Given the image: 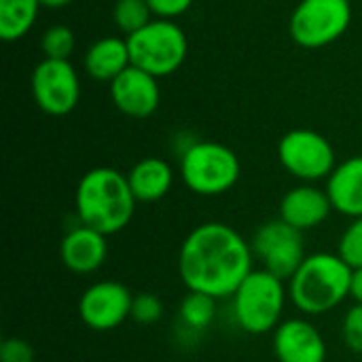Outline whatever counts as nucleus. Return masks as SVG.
Returning a JSON list of instances; mask_svg holds the SVG:
<instances>
[{
	"label": "nucleus",
	"mask_w": 362,
	"mask_h": 362,
	"mask_svg": "<svg viewBox=\"0 0 362 362\" xmlns=\"http://www.w3.org/2000/svg\"><path fill=\"white\" fill-rule=\"evenodd\" d=\"M252 246L225 223L197 225L178 252V276L187 291L231 299L252 272Z\"/></svg>",
	"instance_id": "f257e3e1"
},
{
	"label": "nucleus",
	"mask_w": 362,
	"mask_h": 362,
	"mask_svg": "<svg viewBox=\"0 0 362 362\" xmlns=\"http://www.w3.org/2000/svg\"><path fill=\"white\" fill-rule=\"evenodd\" d=\"M136 197L132 193L127 174L115 168H93L76 185L74 208L81 225L115 235L123 231L136 212Z\"/></svg>",
	"instance_id": "f03ea898"
},
{
	"label": "nucleus",
	"mask_w": 362,
	"mask_h": 362,
	"mask_svg": "<svg viewBox=\"0 0 362 362\" xmlns=\"http://www.w3.org/2000/svg\"><path fill=\"white\" fill-rule=\"evenodd\" d=\"M352 272L337 252L308 255L288 280V297L305 316L329 314L350 297Z\"/></svg>",
	"instance_id": "7ed1b4c3"
},
{
	"label": "nucleus",
	"mask_w": 362,
	"mask_h": 362,
	"mask_svg": "<svg viewBox=\"0 0 362 362\" xmlns=\"http://www.w3.org/2000/svg\"><path fill=\"white\" fill-rule=\"evenodd\" d=\"M233 316L242 331L250 335H265L278 329L286 308L284 280L267 269H252L235 291Z\"/></svg>",
	"instance_id": "20e7f679"
},
{
	"label": "nucleus",
	"mask_w": 362,
	"mask_h": 362,
	"mask_svg": "<svg viewBox=\"0 0 362 362\" xmlns=\"http://www.w3.org/2000/svg\"><path fill=\"white\" fill-rule=\"evenodd\" d=\"M240 172L238 155L221 142H193L180 157V178L195 195L216 197L227 193L238 185Z\"/></svg>",
	"instance_id": "39448f33"
},
{
	"label": "nucleus",
	"mask_w": 362,
	"mask_h": 362,
	"mask_svg": "<svg viewBox=\"0 0 362 362\" xmlns=\"http://www.w3.org/2000/svg\"><path fill=\"white\" fill-rule=\"evenodd\" d=\"M132 66L161 78L174 74L187 59L189 42L182 28L172 19H153L127 36Z\"/></svg>",
	"instance_id": "423d86ee"
},
{
	"label": "nucleus",
	"mask_w": 362,
	"mask_h": 362,
	"mask_svg": "<svg viewBox=\"0 0 362 362\" xmlns=\"http://www.w3.org/2000/svg\"><path fill=\"white\" fill-rule=\"evenodd\" d=\"M352 21L350 0H301L288 21L293 40L303 49H322L339 40Z\"/></svg>",
	"instance_id": "0eeeda50"
},
{
	"label": "nucleus",
	"mask_w": 362,
	"mask_h": 362,
	"mask_svg": "<svg viewBox=\"0 0 362 362\" xmlns=\"http://www.w3.org/2000/svg\"><path fill=\"white\" fill-rule=\"evenodd\" d=\"M278 159L291 176L310 185L329 178L337 168L333 144L322 134L305 127L291 129L280 138Z\"/></svg>",
	"instance_id": "6e6552de"
},
{
	"label": "nucleus",
	"mask_w": 362,
	"mask_h": 362,
	"mask_svg": "<svg viewBox=\"0 0 362 362\" xmlns=\"http://www.w3.org/2000/svg\"><path fill=\"white\" fill-rule=\"evenodd\" d=\"M252 252L263 263V269L288 282L305 261L303 231L291 227L282 218L263 223L252 235Z\"/></svg>",
	"instance_id": "1a4fd4ad"
},
{
	"label": "nucleus",
	"mask_w": 362,
	"mask_h": 362,
	"mask_svg": "<svg viewBox=\"0 0 362 362\" xmlns=\"http://www.w3.org/2000/svg\"><path fill=\"white\" fill-rule=\"evenodd\" d=\"M30 83L36 106L49 117L70 115L81 100V78L70 59L42 57Z\"/></svg>",
	"instance_id": "9d476101"
},
{
	"label": "nucleus",
	"mask_w": 362,
	"mask_h": 362,
	"mask_svg": "<svg viewBox=\"0 0 362 362\" xmlns=\"http://www.w3.org/2000/svg\"><path fill=\"white\" fill-rule=\"evenodd\" d=\"M134 293L115 280H100L87 286L78 299V316L91 331L119 329L132 316Z\"/></svg>",
	"instance_id": "9b49d317"
},
{
	"label": "nucleus",
	"mask_w": 362,
	"mask_h": 362,
	"mask_svg": "<svg viewBox=\"0 0 362 362\" xmlns=\"http://www.w3.org/2000/svg\"><path fill=\"white\" fill-rule=\"evenodd\" d=\"M110 100L119 112L132 119L151 117L161 102V89L157 76L129 66L110 83Z\"/></svg>",
	"instance_id": "f8f14e48"
},
{
	"label": "nucleus",
	"mask_w": 362,
	"mask_h": 362,
	"mask_svg": "<svg viewBox=\"0 0 362 362\" xmlns=\"http://www.w3.org/2000/svg\"><path fill=\"white\" fill-rule=\"evenodd\" d=\"M274 354L278 362H325L327 341L305 318H288L274 331Z\"/></svg>",
	"instance_id": "ddd939ff"
},
{
	"label": "nucleus",
	"mask_w": 362,
	"mask_h": 362,
	"mask_svg": "<svg viewBox=\"0 0 362 362\" xmlns=\"http://www.w3.org/2000/svg\"><path fill=\"white\" fill-rule=\"evenodd\" d=\"M333 212L327 189H318L310 182H303L280 199V218L299 231H310L320 227Z\"/></svg>",
	"instance_id": "4468645a"
},
{
	"label": "nucleus",
	"mask_w": 362,
	"mask_h": 362,
	"mask_svg": "<svg viewBox=\"0 0 362 362\" xmlns=\"http://www.w3.org/2000/svg\"><path fill=\"white\" fill-rule=\"evenodd\" d=\"M106 257H108L106 235L85 225L70 229L59 242L62 265L76 276H87L98 272L106 263Z\"/></svg>",
	"instance_id": "2eb2a0df"
},
{
	"label": "nucleus",
	"mask_w": 362,
	"mask_h": 362,
	"mask_svg": "<svg viewBox=\"0 0 362 362\" xmlns=\"http://www.w3.org/2000/svg\"><path fill=\"white\" fill-rule=\"evenodd\" d=\"M327 193L337 210L344 216L361 218L362 216V155L350 157L331 172L327 178Z\"/></svg>",
	"instance_id": "dca6fc26"
},
{
	"label": "nucleus",
	"mask_w": 362,
	"mask_h": 362,
	"mask_svg": "<svg viewBox=\"0 0 362 362\" xmlns=\"http://www.w3.org/2000/svg\"><path fill=\"white\" fill-rule=\"evenodd\" d=\"M132 66L127 38L106 36L95 40L85 53V70L93 81L112 83L121 72Z\"/></svg>",
	"instance_id": "f3484780"
},
{
	"label": "nucleus",
	"mask_w": 362,
	"mask_h": 362,
	"mask_svg": "<svg viewBox=\"0 0 362 362\" xmlns=\"http://www.w3.org/2000/svg\"><path fill=\"white\" fill-rule=\"evenodd\" d=\"M127 180L136 202L155 204L170 193L174 185V172L165 159L144 157L127 172Z\"/></svg>",
	"instance_id": "a211bd4d"
},
{
	"label": "nucleus",
	"mask_w": 362,
	"mask_h": 362,
	"mask_svg": "<svg viewBox=\"0 0 362 362\" xmlns=\"http://www.w3.org/2000/svg\"><path fill=\"white\" fill-rule=\"evenodd\" d=\"M40 0H0V38L15 42L36 23Z\"/></svg>",
	"instance_id": "6ab92c4d"
},
{
	"label": "nucleus",
	"mask_w": 362,
	"mask_h": 362,
	"mask_svg": "<svg viewBox=\"0 0 362 362\" xmlns=\"http://www.w3.org/2000/svg\"><path fill=\"white\" fill-rule=\"evenodd\" d=\"M178 316L189 329H208L216 316V299L189 291V295L180 301Z\"/></svg>",
	"instance_id": "aec40b11"
},
{
	"label": "nucleus",
	"mask_w": 362,
	"mask_h": 362,
	"mask_svg": "<svg viewBox=\"0 0 362 362\" xmlns=\"http://www.w3.org/2000/svg\"><path fill=\"white\" fill-rule=\"evenodd\" d=\"M153 19L155 15L146 0H117L112 6V21L127 36L142 30Z\"/></svg>",
	"instance_id": "412c9836"
},
{
	"label": "nucleus",
	"mask_w": 362,
	"mask_h": 362,
	"mask_svg": "<svg viewBox=\"0 0 362 362\" xmlns=\"http://www.w3.org/2000/svg\"><path fill=\"white\" fill-rule=\"evenodd\" d=\"M74 32L68 25H51L42 32L40 49L42 55L49 59H68L74 51Z\"/></svg>",
	"instance_id": "4be33fe9"
},
{
	"label": "nucleus",
	"mask_w": 362,
	"mask_h": 362,
	"mask_svg": "<svg viewBox=\"0 0 362 362\" xmlns=\"http://www.w3.org/2000/svg\"><path fill=\"white\" fill-rule=\"evenodd\" d=\"M337 255L352 269H361L362 267V216L361 218H352V223L341 233L339 244H337Z\"/></svg>",
	"instance_id": "5701e85b"
},
{
	"label": "nucleus",
	"mask_w": 362,
	"mask_h": 362,
	"mask_svg": "<svg viewBox=\"0 0 362 362\" xmlns=\"http://www.w3.org/2000/svg\"><path fill=\"white\" fill-rule=\"evenodd\" d=\"M165 308L163 301L153 295V293H140L134 295V303H132V320H136L138 325H155L161 320Z\"/></svg>",
	"instance_id": "b1692460"
},
{
	"label": "nucleus",
	"mask_w": 362,
	"mask_h": 362,
	"mask_svg": "<svg viewBox=\"0 0 362 362\" xmlns=\"http://www.w3.org/2000/svg\"><path fill=\"white\" fill-rule=\"evenodd\" d=\"M341 337L350 352L362 354V305L358 303H354L346 312L344 325H341Z\"/></svg>",
	"instance_id": "393cba45"
},
{
	"label": "nucleus",
	"mask_w": 362,
	"mask_h": 362,
	"mask_svg": "<svg viewBox=\"0 0 362 362\" xmlns=\"http://www.w3.org/2000/svg\"><path fill=\"white\" fill-rule=\"evenodd\" d=\"M0 362H34V348L19 337H6L0 346Z\"/></svg>",
	"instance_id": "a878e982"
},
{
	"label": "nucleus",
	"mask_w": 362,
	"mask_h": 362,
	"mask_svg": "<svg viewBox=\"0 0 362 362\" xmlns=\"http://www.w3.org/2000/svg\"><path fill=\"white\" fill-rule=\"evenodd\" d=\"M146 2L153 11L155 19H172V21L176 17L185 15L193 4V0H146Z\"/></svg>",
	"instance_id": "bb28decb"
},
{
	"label": "nucleus",
	"mask_w": 362,
	"mask_h": 362,
	"mask_svg": "<svg viewBox=\"0 0 362 362\" xmlns=\"http://www.w3.org/2000/svg\"><path fill=\"white\" fill-rule=\"evenodd\" d=\"M350 297L354 299V303L362 305V267L352 272V284H350Z\"/></svg>",
	"instance_id": "cd10ccee"
},
{
	"label": "nucleus",
	"mask_w": 362,
	"mask_h": 362,
	"mask_svg": "<svg viewBox=\"0 0 362 362\" xmlns=\"http://www.w3.org/2000/svg\"><path fill=\"white\" fill-rule=\"evenodd\" d=\"M72 0H40V6H45V8H64Z\"/></svg>",
	"instance_id": "c85d7f7f"
}]
</instances>
